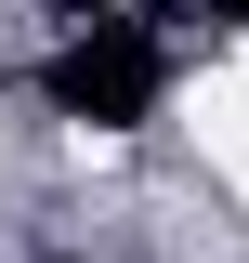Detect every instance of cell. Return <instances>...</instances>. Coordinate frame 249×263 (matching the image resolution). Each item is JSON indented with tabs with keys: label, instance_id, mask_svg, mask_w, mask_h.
<instances>
[{
	"label": "cell",
	"instance_id": "2",
	"mask_svg": "<svg viewBox=\"0 0 249 263\" xmlns=\"http://www.w3.org/2000/svg\"><path fill=\"white\" fill-rule=\"evenodd\" d=\"M0 158H13V132H0Z\"/></svg>",
	"mask_w": 249,
	"mask_h": 263
},
{
	"label": "cell",
	"instance_id": "1",
	"mask_svg": "<svg viewBox=\"0 0 249 263\" xmlns=\"http://www.w3.org/2000/svg\"><path fill=\"white\" fill-rule=\"evenodd\" d=\"M184 145H197V158H223V171H249V53L184 79Z\"/></svg>",
	"mask_w": 249,
	"mask_h": 263
}]
</instances>
